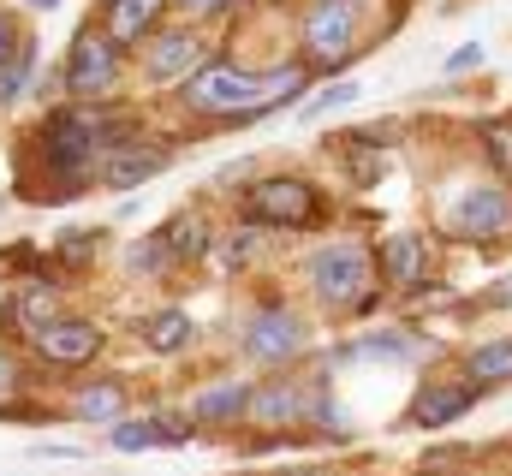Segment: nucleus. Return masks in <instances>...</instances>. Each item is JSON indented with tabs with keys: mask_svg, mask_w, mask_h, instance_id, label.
<instances>
[{
	"mask_svg": "<svg viewBox=\"0 0 512 476\" xmlns=\"http://www.w3.org/2000/svg\"><path fill=\"white\" fill-rule=\"evenodd\" d=\"M471 381H512V340H489L471 352Z\"/></svg>",
	"mask_w": 512,
	"mask_h": 476,
	"instance_id": "6ab92c4d",
	"label": "nucleus"
},
{
	"mask_svg": "<svg viewBox=\"0 0 512 476\" xmlns=\"http://www.w3.org/2000/svg\"><path fill=\"white\" fill-rule=\"evenodd\" d=\"M120 381H96V387H84L78 393V417H90V423H114L120 417Z\"/></svg>",
	"mask_w": 512,
	"mask_h": 476,
	"instance_id": "aec40b11",
	"label": "nucleus"
},
{
	"mask_svg": "<svg viewBox=\"0 0 512 476\" xmlns=\"http://www.w3.org/2000/svg\"><path fill=\"white\" fill-rule=\"evenodd\" d=\"M209 221L197 215V209H185V215H173L167 227H161V250L167 256H209Z\"/></svg>",
	"mask_w": 512,
	"mask_h": 476,
	"instance_id": "dca6fc26",
	"label": "nucleus"
},
{
	"mask_svg": "<svg viewBox=\"0 0 512 476\" xmlns=\"http://www.w3.org/2000/svg\"><path fill=\"white\" fill-rule=\"evenodd\" d=\"M251 387H239V381H227V387H209L203 399H197V417L203 423H227V417H239V411H251Z\"/></svg>",
	"mask_w": 512,
	"mask_h": 476,
	"instance_id": "a211bd4d",
	"label": "nucleus"
},
{
	"mask_svg": "<svg viewBox=\"0 0 512 476\" xmlns=\"http://www.w3.org/2000/svg\"><path fill=\"white\" fill-rule=\"evenodd\" d=\"M12 60H18V24L0 12V66H12Z\"/></svg>",
	"mask_w": 512,
	"mask_h": 476,
	"instance_id": "a878e982",
	"label": "nucleus"
},
{
	"mask_svg": "<svg viewBox=\"0 0 512 476\" xmlns=\"http://www.w3.org/2000/svg\"><path fill=\"white\" fill-rule=\"evenodd\" d=\"M316 185H304V179H292V173H274V179H256L251 197H245V215H251L256 227H304V221H316Z\"/></svg>",
	"mask_w": 512,
	"mask_h": 476,
	"instance_id": "7ed1b4c3",
	"label": "nucleus"
},
{
	"mask_svg": "<svg viewBox=\"0 0 512 476\" xmlns=\"http://www.w3.org/2000/svg\"><path fill=\"white\" fill-rule=\"evenodd\" d=\"M30 6H54V0H30Z\"/></svg>",
	"mask_w": 512,
	"mask_h": 476,
	"instance_id": "7c9ffc66",
	"label": "nucleus"
},
{
	"mask_svg": "<svg viewBox=\"0 0 512 476\" xmlns=\"http://www.w3.org/2000/svg\"><path fill=\"white\" fill-rule=\"evenodd\" d=\"M143 72L155 78V84H191L197 72H203V36H191V30H161V42L149 48V60H143Z\"/></svg>",
	"mask_w": 512,
	"mask_h": 476,
	"instance_id": "9d476101",
	"label": "nucleus"
},
{
	"mask_svg": "<svg viewBox=\"0 0 512 476\" xmlns=\"http://www.w3.org/2000/svg\"><path fill=\"white\" fill-rule=\"evenodd\" d=\"M251 250H262V233H251V227H245V233L233 238V250H227V262L239 268V262H251Z\"/></svg>",
	"mask_w": 512,
	"mask_h": 476,
	"instance_id": "bb28decb",
	"label": "nucleus"
},
{
	"mask_svg": "<svg viewBox=\"0 0 512 476\" xmlns=\"http://www.w3.org/2000/svg\"><path fill=\"white\" fill-rule=\"evenodd\" d=\"M298 72H239V66H203L191 84H185V102L197 114H268L280 108L286 96H298Z\"/></svg>",
	"mask_w": 512,
	"mask_h": 476,
	"instance_id": "f257e3e1",
	"label": "nucleus"
},
{
	"mask_svg": "<svg viewBox=\"0 0 512 476\" xmlns=\"http://www.w3.org/2000/svg\"><path fill=\"white\" fill-rule=\"evenodd\" d=\"M12 304H18L12 316H24L36 334H42L48 322H60V316H54V292H48V286H30V292H24V298H12Z\"/></svg>",
	"mask_w": 512,
	"mask_h": 476,
	"instance_id": "4be33fe9",
	"label": "nucleus"
},
{
	"mask_svg": "<svg viewBox=\"0 0 512 476\" xmlns=\"http://www.w3.org/2000/svg\"><path fill=\"white\" fill-rule=\"evenodd\" d=\"M340 102H358V84H334V90H322L316 102H304V114H328V108H340Z\"/></svg>",
	"mask_w": 512,
	"mask_h": 476,
	"instance_id": "393cba45",
	"label": "nucleus"
},
{
	"mask_svg": "<svg viewBox=\"0 0 512 476\" xmlns=\"http://www.w3.org/2000/svg\"><path fill=\"white\" fill-rule=\"evenodd\" d=\"M96 352H102V328L96 322H78V316H60V322H48L36 334V357L54 363V369H78V363H90Z\"/></svg>",
	"mask_w": 512,
	"mask_h": 476,
	"instance_id": "6e6552de",
	"label": "nucleus"
},
{
	"mask_svg": "<svg viewBox=\"0 0 512 476\" xmlns=\"http://www.w3.org/2000/svg\"><path fill=\"white\" fill-rule=\"evenodd\" d=\"M161 167H167V149H161V143H114V155H108L102 179H108L114 191H131V185L155 179Z\"/></svg>",
	"mask_w": 512,
	"mask_h": 476,
	"instance_id": "9b49d317",
	"label": "nucleus"
},
{
	"mask_svg": "<svg viewBox=\"0 0 512 476\" xmlns=\"http://www.w3.org/2000/svg\"><path fill=\"white\" fill-rule=\"evenodd\" d=\"M120 143V131H108L102 119L90 114H54L42 125V155H48V167H60V173H84V161L102 149V143Z\"/></svg>",
	"mask_w": 512,
	"mask_h": 476,
	"instance_id": "20e7f679",
	"label": "nucleus"
},
{
	"mask_svg": "<svg viewBox=\"0 0 512 476\" xmlns=\"http://www.w3.org/2000/svg\"><path fill=\"white\" fill-rule=\"evenodd\" d=\"M310 286L322 304L346 310V304H364L370 298V250L358 244H328L310 256Z\"/></svg>",
	"mask_w": 512,
	"mask_h": 476,
	"instance_id": "f03ea898",
	"label": "nucleus"
},
{
	"mask_svg": "<svg viewBox=\"0 0 512 476\" xmlns=\"http://www.w3.org/2000/svg\"><path fill=\"white\" fill-rule=\"evenodd\" d=\"M245 352L256 363H286V357L304 352V322L292 310H262L251 328H245Z\"/></svg>",
	"mask_w": 512,
	"mask_h": 476,
	"instance_id": "1a4fd4ad",
	"label": "nucleus"
},
{
	"mask_svg": "<svg viewBox=\"0 0 512 476\" xmlns=\"http://www.w3.org/2000/svg\"><path fill=\"white\" fill-rule=\"evenodd\" d=\"M382 274L399 286V292H411V286H423V274H429V256H423V238L417 233H399L382 244Z\"/></svg>",
	"mask_w": 512,
	"mask_h": 476,
	"instance_id": "ddd939ff",
	"label": "nucleus"
},
{
	"mask_svg": "<svg viewBox=\"0 0 512 476\" xmlns=\"http://www.w3.org/2000/svg\"><path fill=\"white\" fill-rule=\"evenodd\" d=\"M447 227L465 238H495L512 227V197L501 185H471L447 203Z\"/></svg>",
	"mask_w": 512,
	"mask_h": 476,
	"instance_id": "423d86ee",
	"label": "nucleus"
},
{
	"mask_svg": "<svg viewBox=\"0 0 512 476\" xmlns=\"http://www.w3.org/2000/svg\"><path fill=\"white\" fill-rule=\"evenodd\" d=\"M161 6H167V0H108V36H114V42L149 36L155 18H161Z\"/></svg>",
	"mask_w": 512,
	"mask_h": 476,
	"instance_id": "4468645a",
	"label": "nucleus"
},
{
	"mask_svg": "<svg viewBox=\"0 0 512 476\" xmlns=\"http://www.w3.org/2000/svg\"><path fill=\"white\" fill-rule=\"evenodd\" d=\"M24 84H30V54H18L12 66H0V108H12L24 96Z\"/></svg>",
	"mask_w": 512,
	"mask_h": 476,
	"instance_id": "5701e85b",
	"label": "nucleus"
},
{
	"mask_svg": "<svg viewBox=\"0 0 512 476\" xmlns=\"http://www.w3.org/2000/svg\"><path fill=\"white\" fill-rule=\"evenodd\" d=\"M114 72H120V42L102 36V30H78V42L66 54V90L72 96H102V90H114Z\"/></svg>",
	"mask_w": 512,
	"mask_h": 476,
	"instance_id": "39448f33",
	"label": "nucleus"
},
{
	"mask_svg": "<svg viewBox=\"0 0 512 476\" xmlns=\"http://www.w3.org/2000/svg\"><path fill=\"white\" fill-rule=\"evenodd\" d=\"M6 381H12V363H6V357H0V387H6Z\"/></svg>",
	"mask_w": 512,
	"mask_h": 476,
	"instance_id": "c756f323",
	"label": "nucleus"
},
{
	"mask_svg": "<svg viewBox=\"0 0 512 476\" xmlns=\"http://www.w3.org/2000/svg\"><path fill=\"white\" fill-rule=\"evenodd\" d=\"M483 143H489V155L512 167V119H495V125H483Z\"/></svg>",
	"mask_w": 512,
	"mask_h": 476,
	"instance_id": "b1692460",
	"label": "nucleus"
},
{
	"mask_svg": "<svg viewBox=\"0 0 512 476\" xmlns=\"http://www.w3.org/2000/svg\"><path fill=\"white\" fill-rule=\"evenodd\" d=\"M477 405V387H423L417 393V405H411V423H423V429H441V423H453V417H465Z\"/></svg>",
	"mask_w": 512,
	"mask_h": 476,
	"instance_id": "f8f14e48",
	"label": "nucleus"
},
{
	"mask_svg": "<svg viewBox=\"0 0 512 476\" xmlns=\"http://www.w3.org/2000/svg\"><path fill=\"white\" fill-rule=\"evenodd\" d=\"M477 60H483V48H477V42H465V48H459V54L447 60V72H471Z\"/></svg>",
	"mask_w": 512,
	"mask_h": 476,
	"instance_id": "cd10ccee",
	"label": "nucleus"
},
{
	"mask_svg": "<svg viewBox=\"0 0 512 476\" xmlns=\"http://www.w3.org/2000/svg\"><path fill=\"white\" fill-rule=\"evenodd\" d=\"M352 36H358V6L352 0H316L304 12V48L316 60H340L352 48Z\"/></svg>",
	"mask_w": 512,
	"mask_h": 476,
	"instance_id": "0eeeda50",
	"label": "nucleus"
},
{
	"mask_svg": "<svg viewBox=\"0 0 512 476\" xmlns=\"http://www.w3.org/2000/svg\"><path fill=\"white\" fill-rule=\"evenodd\" d=\"M191 429L185 423H173V417H149V423H114V447L120 453H143V447H155V441H167V447H179Z\"/></svg>",
	"mask_w": 512,
	"mask_h": 476,
	"instance_id": "2eb2a0df",
	"label": "nucleus"
},
{
	"mask_svg": "<svg viewBox=\"0 0 512 476\" xmlns=\"http://www.w3.org/2000/svg\"><path fill=\"white\" fill-rule=\"evenodd\" d=\"M256 417H268V423H280V417H304V393L298 387H268V393H256L251 399Z\"/></svg>",
	"mask_w": 512,
	"mask_h": 476,
	"instance_id": "412c9836",
	"label": "nucleus"
},
{
	"mask_svg": "<svg viewBox=\"0 0 512 476\" xmlns=\"http://www.w3.org/2000/svg\"><path fill=\"white\" fill-rule=\"evenodd\" d=\"M191 340V316L185 310H155L149 322H143V346L149 352H179Z\"/></svg>",
	"mask_w": 512,
	"mask_h": 476,
	"instance_id": "f3484780",
	"label": "nucleus"
},
{
	"mask_svg": "<svg viewBox=\"0 0 512 476\" xmlns=\"http://www.w3.org/2000/svg\"><path fill=\"white\" fill-rule=\"evenodd\" d=\"M233 0H185V12H227Z\"/></svg>",
	"mask_w": 512,
	"mask_h": 476,
	"instance_id": "c85d7f7f",
	"label": "nucleus"
}]
</instances>
